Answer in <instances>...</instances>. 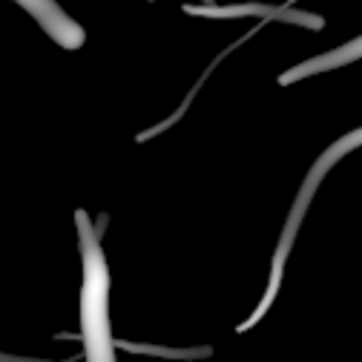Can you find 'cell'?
I'll list each match as a JSON object with an SVG mask.
<instances>
[{"mask_svg":"<svg viewBox=\"0 0 362 362\" xmlns=\"http://www.w3.org/2000/svg\"><path fill=\"white\" fill-rule=\"evenodd\" d=\"M18 4L37 18V23L47 29L64 49H78L83 43V29L55 4V0H18Z\"/></svg>","mask_w":362,"mask_h":362,"instance_id":"1","label":"cell"},{"mask_svg":"<svg viewBox=\"0 0 362 362\" xmlns=\"http://www.w3.org/2000/svg\"><path fill=\"white\" fill-rule=\"evenodd\" d=\"M345 58H356V49L354 52H337V55H331V58H316V61H308V64H302V66H296V69H291V75H282V83H291L293 78H302V75H310V72H316V69H328V66H334V64H342Z\"/></svg>","mask_w":362,"mask_h":362,"instance_id":"2","label":"cell"}]
</instances>
